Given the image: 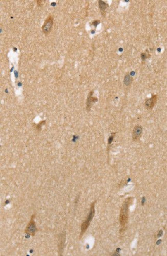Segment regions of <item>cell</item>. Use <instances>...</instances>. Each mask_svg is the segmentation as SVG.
<instances>
[{
    "instance_id": "obj_1",
    "label": "cell",
    "mask_w": 167,
    "mask_h": 256,
    "mask_svg": "<svg viewBox=\"0 0 167 256\" xmlns=\"http://www.w3.org/2000/svg\"><path fill=\"white\" fill-rule=\"evenodd\" d=\"M132 201L133 198L129 197L126 199L122 205L120 217V224L122 229H124L128 222L129 208L130 207V205L132 203Z\"/></svg>"
},
{
    "instance_id": "obj_2",
    "label": "cell",
    "mask_w": 167,
    "mask_h": 256,
    "mask_svg": "<svg viewBox=\"0 0 167 256\" xmlns=\"http://www.w3.org/2000/svg\"><path fill=\"white\" fill-rule=\"evenodd\" d=\"M95 201H94L92 203L91 205V208H90V212L89 213V216L87 218V220L84 221L82 224L81 226V232H80V238L82 237L83 234H84L87 229L89 227L90 224L91 223V221L93 219V217L95 214Z\"/></svg>"
},
{
    "instance_id": "obj_3",
    "label": "cell",
    "mask_w": 167,
    "mask_h": 256,
    "mask_svg": "<svg viewBox=\"0 0 167 256\" xmlns=\"http://www.w3.org/2000/svg\"><path fill=\"white\" fill-rule=\"evenodd\" d=\"M54 25V19L51 15H49L46 19L42 27V30L46 35L49 34L51 31Z\"/></svg>"
},
{
    "instance_id": "obj_4",
    "label": "cell",
    "mask_w": 167,
    "mask_h": 256,
    "mask_svg": "<svg viewBox=\"0 0 167 256\" xmlns=\"http://www.w3.org/2000/svg\"><path fill=\"white\" fill-rule=\"evenodd\" d=\"M35 215L34 214L31 216L29 223L28 224L25 230V233L31 236H34L36 231H37V228L36 227V224L35 221Z\"/></svg>"
},
{
    "instance_id": "obj_5",
    "label": "cell",
    "mask_w": 167,
    "mask_h": 256,
    "mask_svg": "<svg viewBox=\"0 0 167 256\" xmlns=\"http://www.w3.org/2000/svg\"><path fill=\"white\" fill-rule=\"evenodd\" d=\"M142 127H141L140 125H136L134 127L132 133V137L134 141H137L140 139L141 135L142 134Z\"/></svg>"
},
{
    "instance_id": "obj_6",
    "label": "cell",
    "mask_w": 167,
    "mask_h": 256,
    "mask_svg": "<svg viewBox=\"0 0 167 256\" xmlns=\"http://www.w3.org/2000/svg\"><path fill=\"white\" fill-rule=\"evenodd\" d=\"M93 93V91L90 92L89 93V95H88V97L87 98V102H86V109L88 112H89L90 110L91 107L92 106L93 103H94L97 101V98L92 97Z\"/></svg>"
},
{
    "instance_id": "obj_7",
    "label": "cell",
    "mask_w": 167,
    "mask_h": 256,
    "mask_svg": "<svg viewBox=\"0 0 167 256\" xmlns=\"http://www.w3.org/2000/svg\"><path fill=\"white\" fill-rule=\"evenodd\" d=\"M156 95H153L151 98L147 99L146 101H145L144 105H145L146 108L147 109H152L153 107H154L155 105V103L156 102Z\"/></svg>"
},
{
    "instance_id": "obj_8",
    "label": "cell",
    "mask_w": 167,
    "mask_h": 256,
    "mask_svg": "<svg viewBox=\"0 0 167 256\" xmlns=\"http://www.w3.org/2000/svg\"><path fill=\"white\" fill-rule=\"evenodd\" d=\"M99 5L101 11V15L104 17H105L106 15V9L109 6L108 4L103 1H99Z\"/></svg>"
},
{
    "instance_id": "obj_9",
    "label": "cell",
    "mask_w": 167,
    "mask_h": 256,
    "mask_svg": "<svg viewBox=\"0 0 167 256\" xmlns=\"http://www.w3.org/2000/svg\"><path fill=\"white\" fill-rule=\"evenodd\" d=\"M131 82H132V79H131L130 76L129 75H127L125 78V80H124L125 83L127 86H129L131 83Z\"/></svg>"
},
{
    "instance_id": "obj_10",
    "label": "cell",
    "mask_w": 167,
    "mask_h": 256,
    "mask_svg": "<svg viewBox=\"0 0 167 256\" xmlns=\"http://www.w3.org/2000/svg\"><path fill=\"white\" fill-rule=\"evenodd\" d=\"M37 4L39 6H42V1H37Z\"/></svg>"
}]
</instances>
